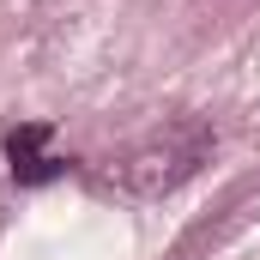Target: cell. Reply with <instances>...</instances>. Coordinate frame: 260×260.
I'll return each mask as SVG.
<instances>
[{
    "mask_svg": "<svg viewBox=\"0 0 260 260\" xmlns=\"http://www.w3.org/2000/svg\"><path fill=\"white\" fill-rule=\"evenodd\" d=\"M206 151H212V133L200 127V121H176V127L127 145L121 157H109V182L127 188V194H139V200H157V194H170V188H182L206 164Z\"/></svg>",
    "mask_w": 260,
    "mask_h": 260,
    "instance_id": "cell-1",
    "label": "cell"
},
{
    "mask_svg": "<svg viewBox=\"0 0 260 260\" xmlns=\"http://www.w3.org/2000/svg\"><path fill=\"white\" fill-rule=\"evenodd\" d=\"M6 164H12V182L18 188H43V182H55L67 164L49 151V127L43 121H24V127L6 139Z\"/></svg>",
    "mask_w": 260,
    "mask_h": 260,
    "instance_id": "cell-2",
    "label": "cell"
}]
</instances>
